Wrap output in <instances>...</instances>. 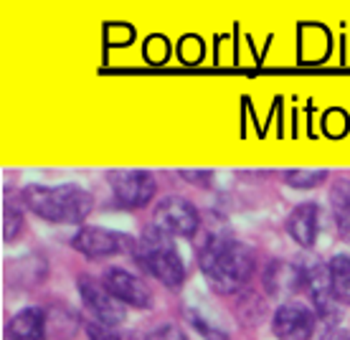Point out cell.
Returning a JSON list of instances; mask_svg holds the SVG:
<instances>
[{
	"instance_id": "obj_1",
	"label": "cell",
	"mask_w": 350,
	"mask_h": 340,
	"mask_svg": "<svg viewBox=\"0 0 350 340\" xmlns=\"http://www.w3.org/2000/svg\"><path fill=\"white\" fill-rule=\"evenodd\" d=\"M198 267H201L211 289H216L221 295H234L249 285L256 262L254 252L246 244L216 234L201 246Z\"/></svg>"
},
{
	"instance_id": "obj_2",
	"label": "cell",
	"mask_w": 350,
	"mask_h": 340,
	"mask_svg": "<svg viewBox=\"0 0 350 340\" xmlns=\"http://www.w3.org/2000/svg\"><path fill=\"white\" fill-rule=\"evenodd\" d=\"M21 198L26 203L28 211H33L38 218L62 224V226H74L84 224L87 216L94 209V198L87 188L77 183L62 185H26Z\"/></svg>"
},
{
	"instance_id": "obj_3",
	"label": "cell",
	"mask_w": 350,
	"mask_h": 340,
	"mask_svg": "<svg viewBox=\"0 0 350 340\" xmlns=\"http://www.w3.org/2000/svg\"><path fill=\"white\" fill-rule=\"evenodd\" d=\"M135 257L142 270L152 274L160 285L170 289H180L185 285V264L180 254L170 244V236L152 226L148 234H142L140 244L135 246Z\"/></svg>"
},
{
	"instance_id": "obj_4",
	"label": "cell",
	"mask_w": 350,
	"mask_h": 340,
	"mask_svg": "<svg viewBox=\"0 0 350 340\" xmlns=\"http://www.w3.org/2000/svg\"><path fill=\"white\" fill-rule=\"evenodd\" d=\"M152 226L163 231L165 236L175 239H193L201 228V213L188 198L180 196H167L155 206L152 213Z\"/></svg>"
},
{
	"instance_id": "obj_5",
	"label": "cell",
	"mask_w": 350,
	"mask_h": 340,
	"mask_svg": "<svg viewBox=\"0 0 350 340\" xmlns=\"http://www.w3.org/2000/svg\"><path fill=\"white\" fill-rule=\"evenodd\" d=\"M107 183L112 188L114 198L124 209H145L158 191L155 175L150 170H140V168H130V170H109L107 173Z\"/></svg>"
},
{
	"instance_id": "obj_6",
	"label": "cell",
	"mask_w": 350,
	"mask_h": 340,
	"mask_svg": "<svg viewBox=\"0 0 350 340\" xmlns=\"http://www.w3.org/2000/svg\"><path fill=\"white\" fill-rule=\"evenodd\" d=\"M77 289H79V297L84 307H87L92 317H94V323H102V325H117L124 323V317H127V305H122L117 297L109 292L102 279H94L89 277V274H79L77 277Z\"/></svg>"
},
{
	"instance_id": "obj_7",
	"label": "cell",
	"mask_w": 350,
	"mask_h": 340,
	"mask_svg": "<svg viewBox=\"0 0 350 340\" xmlns=\"http://www.w3.org/2000/svg\"><path fill=\"white\" fill-rule=\"evenodd\" d=\"M317 330V313L302 302H282L271 317L277 340H312Z\"/></svg>"
},
{
	"instance_id": "obj_8",
	"label": "cell",
	"mask_w": 350,
	"mask_h": 340,
	"mask_svg": "<svg viewBox=\"0 0 350 340\" xmlns=\"http://www.w3.org/2000/svg\"><path fill=\"white\" fill-rule=\"evenodd\" d=\"M71 246L89 259H107L132 246V239L105 226H81L71 239Z\"/></svg>"
},
{
	"instance_id": "obj_9",
	"label": "cell",
	"mask_w": 350,
	"mask_h": 340,
	"mask_svg": "<svg viewBox=\"0 0 350 340\" xmlns=\"http://www.w3.org/2000/svg\"><path fill=\"white\" fill-rule=\"evenodd\" d=\"M109 292H112L122 305L127 307H137V310H148L152 305V292L150 287L142 282L137 274L122 270V267H109L105 270V277H102Z\"/></svg>"
},
{
	"instance_id": "obj_10",
	"label": "cell",
	"mask_w": 350,
	"mask_h": 340,
	"mask_svg": "<svg viewBox=\"0 0 350 340\" xmlns=\"http://www.w3.org/2000/svg\"><path fill=\"white\" fill-rule=\"evenodd\" d=\"M320 231V206L312 201L299 203L287 216V234L302 249H312Z\"/></svg>"
},
{
	"instance_id": "obj_11",
	"label": "cell",
	"mask_w": 350,
	"mask_h": 340,
	"mask_svg": "<svg viewBox=\"0 0 350 340\" xmlns=\"http://www.w3.org/2000/svg\"><path fill=\"white\" fill-rule=\"evenodd\" d=\"M46 338H49V315L41 307H23L5 325V340H46Z\"/></svg>"
},
{
	"instance_id": "obj_12",
	"label": "cell",
	"mask_w": 350,
	"mask_h": 340,
	"mask_svg": "<svg viewBox=\"0 0 350 340\" xmlns=\"http://www.w3.org/2000/svg\"><path fill=\"white\" fill-rule=\"evenodd\" d=\"M264 287L271 297L292 295L297 289H305V270H299L289 262H271L264 272Z\"/></svg>"
},
{
	"instance_id": "obj_13",
	"label": "cell",
	"mask_w": 350,
	"mask_h": 340,
	"mask_svg": "<svg viewBox=\"0 0 350 340\" xmlns=\"http://www.w3.org/2000/svg\"><path fill=\"white\" fill-rule=\"evenodd\" d=\"M38 259V254H31L26 259H16V262L8 264V272H5V279H8V285L13 287H33L38 282H44L46 279V259L38 267L31 270V264H36Z\"/></svg>"
},
{
	"instance_id": "obj_14",
	"label": "cell",
	"mask_w": 350,
	"mask_h": 340,
	"mask_svg": "<svg viewBox=\"0 0 350 340\" xmlns=\"http://www.w3.org/2000/svg\"><path fill=\"white\" fill-rule=\"evenodd\" d=\"M327 272H330V287L333 295L340 305L350 307V257L348 254H335L327 262Z\"/></svg>"
},
{
	"instance_id": "obj_15",
	"label": "cell",
	"mask_w": 350,
	"mask_h": 340,
	"mask_svg": "<svg viewBox=\"0 0 350 340\" xmlns=\"http://www.w3.org/2000/svg\"><path fill=\"white\" fill-rule=\"evenodd\" d=\"M284 183L297 188V191H312V188H320L323 183H327V170L323 168H297V170H289L284 173Z\"/></svg>"
},
{
	"instance_id": "obj_16",
	"label": "cell",
	"mask_w": 350,
	"mask_h": 340,
	"mask_svg": "<svg viewBox=\"0 0 350 340\" xmlns=\"http://www.w3.org/2000/svg\"><path fill=\"white\" fill-rule=\"evenodd\" d=\"M0 228H3V241L5 244L16 241L18 234L23 231V211L5 203L3 206V216H0Z\"/></svg>"
},
{
	"instance_id": "obj_17",
	"label": "cell",
	"mask_w": 350,
	"mask_h": 340,
	"mask_svg": "<svg viewBox=\"0 0 350 340\" xmlns=\"http://www.w3.org/2000/svg\"><path fill=\"white\" fill-rule=\"evenodd\" d=\"M89 340H132V335L122 332L120 328H112V325H102V323H87L84 325Z\"/></svg>"
},
{
	"instance_id": "obj_18",
	"label": "cell",
	"mask_w": 350,
	"mask_h": 340,
	"mask_svg": "<svg viewBox=\"0 0 350 340\" xmlns=\"http://www.w3.org/2000/svg\"><path fill=\"white\" fill-rule=\"evenodd\" d=\"M145 340H191V338L185 335V330L178 323H163V325H155L145 335Z\"/></svg>"
},
{
	"instance_id": "obj_19",
	"label": "cell",
	"mask_w": 350,
	"mask_h": 340,
	"mask_svg": "<svg viewBox=\"0 0 350 340\" xmlns=\"http://www.w3.org/2000/svg\"><path fill=\"white\" fill-rule=\"evenodd\" d=\"M330 203H333V211L345 209L350 203V181L348 178H340L335 181L333 188H330Z\"/></svg>"
},
{
	"instance_id": "obj_20",
	"label": "cell",
	"mask_w": 350,
	"mask_h": 340,
	"mask_svg": "<svg viewBox=\"0 0 350 340\" xmlns=\"http://www.w3.org/2000/svg\"><path fill=\"white\" fill-rule=\"evenodd\" d=\"M335 224H338V231H340L342 239L350 241V203L345 209L335 211Z\"/></svg>"
},
{
	"instance_id": "obj_21",
	"label": "cell",
	"mask_w": 350,
	"mask_h": 340,
	"mask_svg": "<svg viewBox=\"0 0 350 340\" xmlns=\"http://www.w3.org/2000/svg\"><path fill=\"white\" fill-rule=\"evenodd\" d=\"M180 178H183V181H188V183L206 185V183H211L213 173H211V170H180Z\"/></svg>"
},
{
	"instance_id": "obj_22",
	"label": "cell",
	"mask_w": 350,
	"mask_h": 340,
	"mask_svg": "<svg viewBox=\"0 0 350 340\" xmlns=\"http://www.w3.org/2000/svg\"><path fill=\"white\" fill-rule=\"evenodd\" d=\"M325 340H350V335L345 330H338V328H335V330H330V335H325Z\"/></svg>"
}]
</instances>
